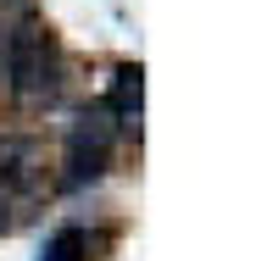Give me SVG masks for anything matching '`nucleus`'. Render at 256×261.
Returning <instances> with one entry per match:
<instances>
[{"label":"nucleus","instance_id":"1","mask_svg":"<svg viewBox=\"0 0 256 261\" xmlns=\"http://www.w3.org/2000/svg\"><path fill=\"white\" fill-rule=\"evenodd\" d=\"M6 84L22 106H39L56 95V45L34 17H22L6 39Z\"/></svg>","mask_w":256,"mask_h":261},{"label":"nucleus","instance_id":"2","mask_svg":"<svg viewBox=\"0 0 256 261\" xmlns=\"http://www.w3.org/2000/svg\"><path fill=\"white\" fill-rule=\"evenodd\" d=\"M106 167V122L95 117H84L78 128H73V139H67V189H78V184H89V178H101Z\"/></svg>","mask_w":256,"mask_h":261},{"label":"nucleus","instance_id":"3","mask_svg":"<svg viewBox=\"0 0 256 261\" xmlns=\"http://www.w3.org/2000/svg\"><path fill=\"white\" fill-rule=\"evenodd\" d=\"M106 106H111L123 122H134V117H139V67H123V72H117L111 100H106Z\"/></svg>","mask_w":256,"mask_h":261},{"label":"nucleus","instance_id":"4","mask_svg":"<svg viewBox=\"0 0 256 261\" xmlns=\"http://www.w3.org/2000/svg\"><path fill=\"white\" fill-rule=\"evenodd\" d=\"M28 161H34L28 139H0V178L6 184H28Z\"/></svg>","mask_w":256,"mask_h":261},{"label":"nucleus","instance_id":"5","mask_svg":"<svg viewBox=\"0 0 256 261\" xmlns=\"http://www.w3.org/2000/svg\"><path fill=\"white\" fill-rule=\"evenodd\" d=\"M39 261H84V233H78V228L51 233V239H45V250H39Z\"/></svg>","mask_w":256,"mask_h":261},{"label":"nucleus","instance_id":"6","mask_svg":"<svg viewBox=\"0 0 256 261\" xmlns=\"http://www.w3.org/2000/svg\"><path fill=\"white\" fill-rule=\"evenodd\" d=\"M0 228H6V200H0Z\"/></svg>","mask_w":256,"mask_h":261}]
</instances>
